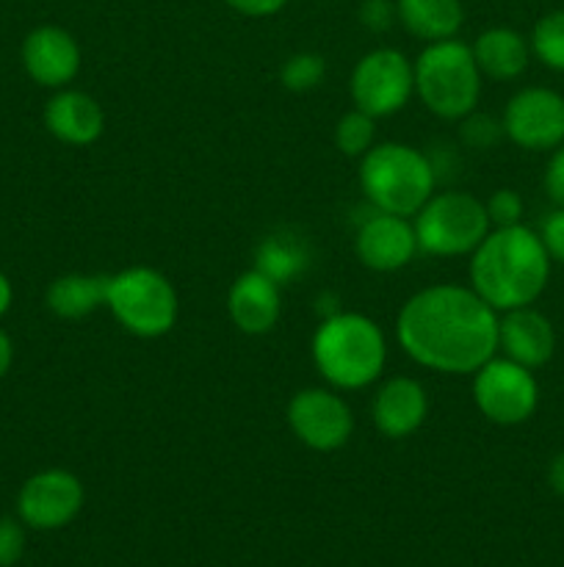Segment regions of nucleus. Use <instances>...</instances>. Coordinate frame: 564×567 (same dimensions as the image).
I'll return each mask as SVG.
<instances>
[{"instance_id": "2", "label": "nucleus", "mask_w": 564, "mask_h": 567, "mask_svg": "<svg viewBox=\"0 0 564 567\" xmlns=\"http://www.w3.org/2000/svg\"><path fill=\"white\" fill-rule=\"evenodd\" d=\"M551 255L525 225L492 227L470 255V288L498 313L534 305L551 280Z\"/></svg>"}, {"instance_id": "5", "label": "nucleus", "mask_w": 564, "mask_h": 567, "mask_svg": "<svg viewBox=\"0 0 564 567\" xmlns=\"http://www.w3.org/2000/svg\"><path fill=\"white\" fill-rule=\"evenodd\" d=\"M415 94L435 116L459 122L481 97V72L470 44L459 39L429 42L415 59Z\"/></svg>"}, {"instance_id": "26", "label": "nucleus", "mask_w": 564, "mask_h": 567, "mask_svg": "<svg viewBox=\"0 0 564 567\" xmlns=\"http://www.w3.org/2000/svg\"><path fill=\"white\" fill-rule=\"evenodd\" d=\"M459 122H462V142L468 144L470 150H490L506 136V133H503V122L490 114L473 111V114H468Z\"/></svg>"}, {"instance_id": "22", "label": "nucleus", "mask_w": 564, "mask_h": 567, "mask_svg": "<svg viewBox=\"0 0 564 567\" xmlns=\"http://www.w3.org/2000/svg\"><path fill=\"white\" fill-rule=\"evenodd\" d=\"M111 275H64L48 288V308L59 319H86L100 310L108 297Z\"/></svg>"}, {"instance_id": "7", "label": "nucleus", "mask_w": 564, "mask_h": 567, "mask_svg": "<svg viewBox=\"0 0 564 567\" xmlns=\"http://www.w3.org/2000/svg\"><path fill=\"white\" fill-rule=\"evenodd\" d=\"M418 249L435 258L473 255L492 230L484 203L468 192L431 194L429 203L415 214Z\"/></svg>"}, {"instance_id": "8", "label": "nucleus", "mask_w": 564, "mask_h": 567, "mask_svg": "<svg viewBox=\"0 0 564 567\" xmlns=\"http://www.w3.org/2000/svg\"><path fill=\"white\" fill-rule=\"evenodd\" d=\"M473 404L490 424L520 426L540 408V382L531 369L495 354L473 374Z\"/></svg>"}, {"instance_id": "4", "label": "nucleus", "mask_w": 564, "mask_h": 567, "mask_svg": "<svg viewBox=\"0 0 564 567\" xmlns=\"http://www.w3.org/2000/svg\"><path fill=\"white\" fill-rule=\"evenodd\" d=\"M435 186V164L404 142L374 144L359 158V188L374 210L412 219L429 203Z\"/></svg>"}, {"instance_id": "29", "label": "nucleus", "mask_w": 564, "mask_h": 567, "mask_svg": "<svg viewBox=\"0 0 564 567\" xmlns=\"http://www.w3.org/2000/svg\"><path fill=\"white\" fill-rule=\"evenodd\" d=\"M393 20H398V17L396 3H390V0H363V6H359V22L368 31H387L393 25Z\"/></svg>"}, {"instance_id": "21", "label": "nucleus", "mask_w": 564, "mask_h": 567, "mask_svg": "<svg viewBox=\"0 0 564 567\" xmlns=\"http://www.w3.org/2000/svg\"><path fill=\"white\" fill-rule=\"evenodd\" d=\"M396 17L412 37L429 44L457 37L464 9L462 0H396Z\"/></svg>"}, {"instance_id": "6", "label": "nucleus", "mask_w": 564, "mask_h": 567, "mask_svg": "<svg viewBox=\"0 0 564 567\" xmlns=\"http://www.w3.org/2000/svg\"><path fill=\"white\" fill-rule=\"evenodd\" d=\"M105 308L116 324L136 338H164L177 324L180 299L169 277L149 266H130L108 277Z\"/></svg>"}, {"instance_id": "33", "label": "nucleus", "mask_w": 564, "mask_h": 567, "mask_svg": "<svg viewBox=\"0 0 564 567\" xmlns=\"http://www.w3.org/2000/svg\"><path fill=\"white\" fill-rule=\"evenodd\" d=\"M547 487H551L558 498H564V452H558L556 457L547 463Z\"/></svg>"}, {"instance_id": "23", "label": "nucleus", "mask_w": 564, "mask_h": 567, "mask_svg": "<svg viewBox=\"0 0 564 567\" xmlns=\"http://www.w3.org/2000/svg\"><path fill=\"white\" fill-rule=\"evenodd\" d=\"M531 55L553 72H564V9L540 17L529 37Z\"/></svg>"}, {"instance_id": "19", "label": "nucleus", "mask_w": 564, "mask_h": 567, "mask_svg": "<svg viewBox=\"0 0 564 567\" xmlns=\"http://www.w3.org/2000/svg\"><path fill=\"white\" fill-rule=\"evenodd\" d=\"M470 50H473L481 78H490V81H514L523 75L531 61L529 39L506 25L481 31Z\"/></svg>"}, {"instance_id": "3", "label": "nucleus", "mask_w": 564, "mask_h": 567, "mask_svg": "<svg viewBox=\"0 0 564 567\" xmlns=\"http://www.w3.org/2000/svg\"><path fill=\"white\" fill-rule=\"evenodd\" d=\"M313 363L335 391H363L376 382L387 363L382 327L363 313H337L321 319L313 336Z\"/></svg>"}, {"instance_id": "35", "label": "nucleus", "mask_w": 564, "mask_h": 567, "mask_svg": "<svg viewBox=\"0 0 564 567\" xmlns=\"http://www.w3.org/2000/svg\"><path fill=\"white\" fill-rule=\"evenodd\" d=\"M11 299H14V291H11V282H9V277H6L3 271H0V319H3V316L9 313Z\"/></svg>"}, {"instance_id": "13", "label": "nucleus", "mask_w": 564, "mask_h": 567, "mask_svg": "<svg viewBox=\"0 0 564 567\" xmlns=\"http://www.w3.org/2000/svg\"><path fill=\"white\" fill-rule=\"evenodd\" d=\"M354 252H357L359 264L370 271H398L415 260L418 249V236H415V225L407 216L385 214V210H374L365 216L354 236Z\"/></svg>"}, {"instance_id": "31", "label": "nucleus", "mask_w": 564, "mask_h": 567, "mask_svg": "<svg viewBox=\"0 0 564 567\" xmlns=\"http://www.w3.org/2000/svg\"><path fill=\"white\" fill-rule=\"evenodd\" d=\"M542 183H545L547 197H551L558 208H564V144H558L551 153V158H547Z\"/></svg>"}, {"instance_id": "25", "label": "nucleus", "mask_w": 564, "mask_h": 567, "mask_svg": "<svg viewBox=\"0 0 564 567\" xmlns=\"http://www.w3.org/2000/svg\"><path fill=\"white\" fill-rule=\"evenodd\" d=\"M326 75V61L321 53H310V50H302V53H293L291 59H285V64L280 66V83L288 89V92H313L318 89V83L324 81Z\"/></svg>"}, {"instance_id": "12", "label": "nucleus", "mask_w": 564, "mask_h": 567, "mask_svg": "<svg viewBox=\"0 0 564 567\" xmlns=\"http://www.w3.org/2000/svg\"><path fill=\"white\" fill-rule=\"evenodd\" d=\"M86 502L83 482L72 471L48 468L33 474L17 493V515L36 532H55L70 526Z\"/></svg>"}, {"instance_id": "15", "label": "nucleus", "mask_w": 564, "mask_h": 567, "mask_svg": "<svg viewBox=\"0 0 564 567\" xmlns=\"http://www.w3.org/2000/svg\"><path fill=\"white\" fill-rule=\"evenodd\" d=\"M498 352L525 369L536 371L551 363L556 352V330L551 319L536 308H514L498 319Z\"/></svg>"}, {"instance_id": "14", "label": "nucleus", "mask_w": 564, "mask_h": 567, "mask_svg": "<svg viewBox=\"0 0 564 567\" xmlns=\"http://www.w3.org/2000/svg\"><path fill=\"white\" fill-rule=\"evenodd\" d=\"M22 66L39 86L64 89L81 72V48L66 28L39 25L22 42Z\"/></svg>"}, {"instance_id": "18", "label": "nucleus", "mask_w": 564, "mask_h": 567, "mask_svg": "<svg viewBox=\"0 0 564 567\" xmlns=\"http://www.w3.org/2000/svg\"><path fill=\"white\" fill-rule=\"evenodd\" d=\"M44 125L59 142L88 147L105 131V111L92 94L81 89H59L44 105Z\"/></svg>"}, {"instance_id": "32", "label": "nucleus", "mask_w": 564, "mask_h": 567, "mask_svg": "<svg viewBox=\"0 0 564 567\" xmlns=\"http://www.w3.org/2000/svg\"><path fill=\"white\" fill-rule=\"evenodd\" d=\"M232 11L243 17H274L285 9L288 0H224Z\"/></svg>"}, {"instance_id": "30", "label": "nucleus", "mask_w": 564, "mask_h": 567, "mask_svg": "<svg viewBox=\"0 0 564 567\" xmlns=\"http://www.w3.org/2000/svg\"><path fill=\"white\" fill-rule=\"evenodd\" d=\"M540 238L545 244L551 260L564 266V208H556L553 214H547V219L542 221Z\"/></svg>"}, {"instance_id": "27", "label": "nucleus", "mask_w": 564, "mask_h": 567, "mask_svg": "<svg viewBox=\"0 0 564 567\" xmlns=\"http://www.w3.org/2000/svg\"><path fill=\"white\" fill-rule=\"evenodd\" d=\"M487 216H490L492 227H514L523 225L525 203L514 188H498L490 194V199L484 203Z\"/></svg>"}, {"instance_id": "11", "label": "nucleus", "mask_w": 564, "mask_h": 567, "mask_svg": "<svg viewBox=\"0 0 564 567\" xmlns=\"http://www.w3.org/2000/svg\"><path fill=\"white\" fill-rule=\"evenodd\" d=\"M503 133L518 147L547 153L564 144V94L547 86H525L503 109Z\"/></svg>"}, {"instance_id": "28", "label": "nucleus", "mask_w": 564, "mask_h": 567, "mask_svg": "<svg viewBox=\"0 0 564 567\" xmlns=\"http://www.w3.org/2000/svg\"><path fill=\"white\" fill-rule=\"evenodd\" d=\"M25 554V524L0 518V567H14Z\"/></svg>"}, {"instance_id": "17", "label": "nucleus", "mask_w": 564, "mask_h": 567, "mask_svg": "<svg viewBox=\"0 0 564 567\" xmlns=\"http://www.w3.org/2000/svg\"><path fill=\"white\" fill-rule=\"evenodd\" d=\"M227 313L243 336H265L282 316V288L263 271H243L227 291Z\"/></svg>"}, {"instance_id": "10", "label": "nucleus", "mask_w": 564, "mask_h": 567, "mask_svg": "<svg viewBox=\"0 0 564 567\" xmlns=\"http://www.w3.org/2000/svg\"><path fill=\"white\" fill-rule=\"evenodd\" d=\"M288 426L313 452H337L352 441L354 413L341 393L304 388L288 402Z\"/></svg>"}, {"instance_id": "16", "label": "nucleus", "mask_w": 564, "mask_h": 567, "mask_svg": "<svg viewBox=\"0 0 564 567\" xmlns=\"http://www.w3.org/2000/svg\"><path fill=\"white\" fill-rule=\"evenodd\" d=\"M429 415V396L415 377H393L370 402V419L379 435L390 441H404L424 426Z\"/></svg>"}, {"instance_id": "34", "label": "nucleus", "mask_w": 564, "mask_h": 567, "mask_svg": "<svg viewBox=\"0 0 564 567\" xmlns=\"http://www.w3.org/2000/svg\"><path fill=\"white\" fill-rule=\"evenodd\" d=\"M11 360H14V347H11V338L0 330V380L11 369Z\"/></svg>"}, {"instance_id": "24", "label": "nucleus", "mask_w": 564, "mask_h": 567, "mask_svg": "<svg viewBox=\"0 0 564 567\" xmlns=\"http://www.w3.org/2000/svg\"><path fill=\"white\" fill-rule=\"evenodd\" d=\"M376 142V120L365 111L354 109L343 114L335 125V144L348 158H363Z\"/></svg>"}, {"instance_id": "1", "label": "nucleus", "mask_w": 564, "mask_h": 567, "mask_svg": "<svg viewBox=\"0 0 564 567\" xmlns=\"http://www.w3.org/2000/svg\"><path fill=\"white\" fill-rule=\"evenodd\" d=\"M498 313L473 288L429 286L401 305L398 347L412 363L440 374H476L498 354Z\"/></svg>"}, {"instance_id": "20", "label": "nucleus", "mask_w": 564, "mask_h": 567, "mask_svg": "<svg viewBox=\"0 0 564 567\" xmlns=\"http://www.w3.org/2000/svg\"><path fill=\"white\" fill-rule=\"evenodd\" d=\"M310 264H313V249H310L307 238L291 227H282V230L269 233L258 244L252 269L263 271L269 280H274L282 288L299 280L310 269Z\"/></svg>"}, {"instance_id": "9", "label": "nucleus", "mask_w": 564, "mask_h": 567, "mask_svg": "<svg viewBox=\"0 0 564 567\" xmlns=\"http://www.w3.org/2000/svg\"><path fill=\"white\" fill-rule=\"evenodd\" d=\"M354 109L374 120L398 114L415 94V66L401 50L376 48L354 64L348 81Z\"/></svg>"}]
</instances>
